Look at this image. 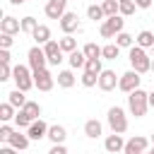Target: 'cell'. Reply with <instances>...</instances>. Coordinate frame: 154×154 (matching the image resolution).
Segmentation results:
<instances>
[{"mask_svg":"<svg viewBox=\"0 0 154 154\" xmlns=\"http://www.w3.org/2000/svg\"><path fill=\"white\" fill-rule=\"evenodd\" d=\"M128 108L135 118H142L149 108V91L144 89H135L132 94H128Z\"/></svg>","mask_w":154,"mask_h":154,"instance_id":"cell-1","label":"cell"},{"mask_svg":"<svg viewBox=\"0 0 154 154\" xmlns=\"http://www.w3.org/2000/svg\"><path fill=\"white\" fill-rule=\"evenodd\" d=\"M128 58H130V65H132V70H135V72H140V75H144V72H152V58L147 55V51H144V48H140V46H132Z\"/></svg>","mask_w":154,"mask_h":154,"instance_id":"cell-2","label":"cell"},{"mask_svg":"<svg viewBox=\"0 0 154 154\" xmlns=\"http://www.w3.org/2000/svg\"><path fill=\"white\" fill-rule=\"evenodd\" d=\"M106 120H108L111 132H116V135H123L128 130V116H125V111L120 106H111L108 113H106Z\"/></svg>","mask_w":154,"mask_h":154,"instance_id":"cell-3","label":"cell"},{"mask_svg":"<svg viewBox=\"0 0 154 154\" xmlns=\"http://www.w3.org/2000/svg\"><path fill=\"white\" fill-rule=\"evenodd\" d=\"M12 79H14L17 89L24 91V94L34 87V72H31L29 65H14V70H12Z\"/></svg>","mask_w":154,"mask_h":154,"instance_id":"cell-4","label":"cell"},{"mask_svg":"<svg viewBox=\"0 0 154 154\" xmlns=\"http://www.w3.org/2000/svg\"><path fill=\"white\" fill-rule=\"evenodd\" d=\"M140 82H142V77H140V72H135V70L130 67L128 72H123V75H120V82H118V89H120V91H125V94H132L135 89H140Z\"/></svg>","mask_w":154,"mask_h":154,"instance_id":"cell-5","label":"cell"},{"mask_svg":"<svg viewBox=\"0 0 154 154\" xmlns=\"http://www.w3.org/2000/svg\"><path fill=\"white\" fill-rule=\"evenodd\" d=\"M26 58H29V67H31V72L46 70V65H48V58H46V53H43V48H41V46H34V48H29Z\"/></svg>","mask_w":154,"mask_h":154,"instance_id":"cell-6","label":"cell"},{"mask_svg":"<svg viewBox=\"0 0 154 154\" xmlns=\"http://www.w3.org/2000/svg\"><path fill=\"white\" fill-rule=\"evenodd\" d=\"M43 53H46V58H48V65H60L63 60H65V55H63V48H60V41H48L46 46H43Z\"/></svg>","mask_w":154,"mask_h":154,"instance_id":"cell-7","label":"cell"},{"mask_svg":"<svg viewBox=\"0 0 154 154\" xmlns=\"http://www.w3.org/2000/svg\"><path fill=\"white\" fill-rule=\"evenodd\" d=\"M149 149V140L144 137V135H135V137H130L128 142H125V154H144Z\"/></svg>","mask_w":154,"mask_h":154,"instance_id":"cell-8","label":"cell"},{"mask_svg":"<svg viewBox=\"0 0 154 154\" xmlns=\"http://www.w3.org/2000/svg\"><path fill=\"white\" fill-rule=\"evenodd\" d=\"M43 12L48 19H63V14L67 12V0H48Z\"/></svg>","mask_w":154,"mask_h":154,"instance_id":"cell-9","label":"cell"},{"mask_svg":"<svg viewBox=\"0 0 154 154\" xmlns=\"http://www.w3.org/2000/svg\"><path fill=\"white\" fill-rule=\"evenodd\" d=\"M53 84H55V77H53L48 70H38V72H34V87H36L38 91H51Z\"/></svg>","mask_w":154,"mask_h":154,"instance_id":"cell-10","label":"cell"},{"mask_svg":"<svg viewBox=\"0 0 154 154\" xmlns=\"http://www.w3.org/2000/svg\"><path fill=\"white\" fill-rule=\"evenodd\" d=\"M60 29H63L65 36H72V31H82V29H79V17H77V12H65L63 19H60Z\"/></svg>","mask_w":154,"mask_h":154,"instance_id":"cell-11","label":"cell"},{"mask_svg":"<svg viewBox=\"0 0 154 154\" xmlns=\"http://www.w3.org/2000/svg\"><path fill=\"white\" fill-rule=\"evenodd\" d=\"M118 82H120V77H118L113 70H103V72L99 75V89H101V91H113V89L118 87Z\"/></svg>","mask_w":154,"mask_h":154,"instance_id":"cell-12","label":"cell"},{"mask_svg":"<svg viewBox=\"0 0 154 154\" xmlns=\"http://www.w3.org/2000/svg\"><path fill=\"white\" fill-rule=\"evenodd\" d=\"M103 149H106V154H118V152H123L125 149V140H123V135H108L106 140H103Z\"/></svg>","mask_w":154,"mask_h":154,"instance_id":"cell-13","label":"cell"},{"mask_svg":"<svg viewBox=\"0 0 154 154\" xmlns=\"http://www.w3.org/2000/svg\"><path fill=\"white\" fill-rule=\"evenodd\" d=\"M48 128H51V125L38 118V120H34V123L29 125L26 135H29V140H43V137H48Z\"/></svg>","mask_w":154,"mask_h":154,"instance_id":"cell-14","label":"cell"},{"mask_svg":"<svg viewBox=\"0 0 154 154\" xmlns=\"http://www.w3.org/2000/svg\"><path fill=\"white\" fill-rule=\"evenodd\" d=\"M0 31L2 34H10V36H14V34H19L22 31V19H17V17H2V22H0Z\"/></svg>","mask_w":154,"mask_h":154,"instance_id":"cell-15","label":"cell"},{"mask_svg":"<svg viewBox=\"0 0 154 154\" xmlns=\"http://www.w3.org/2000/svg\"><path fill=\"white\" fill-rule=\"evenodd\" d=\"M29 142H31V140H29V135H26V132H19V130H14V132H12V137L7 140V144H10V147H14L17 152H24V149L29 147Z\"/></svg>","mask_w":154,"mask_h":154,"instance_id":"cell-16","label":"cell"},{"mask_svg":"<svg viewBox=\"0 0 154 154\" xmlns=\"http://www.w3.org/2000/svg\"><path fill=\"white\" fill-rule=\"evenodd\" d=\"M65 137H67V130L63 125H51L48 128V140L53 144H65Z\"/></svg>","mask_w":154,"mask_h":154,"instance_id":"cell-17","label":"cell"},{"mask_svg":"<svg viewBox=\"0 0 154 154\" xmlns=\"http://www.w3.org/2000/svg\"><path fill=\"white\" fill-rule=\"evenodd\" d=\"M31 38L36 41V46H46V43L51 41V29H48L46 24H38V26H36V31L31 34Z\"/></svg>","mask_w":154,"mask_h":154,"instance_id":"cell-18","label":"cell"},{"mask_svg":"<svg viewBox=\"0 0 154 154\" xmlns=\"http://www.w3.org/2000/svg\"><path fill=\"white\" fill-rule=\"evenodd\" d=\"M101 132H103V125H101L96 118H91V120H87V123H84V135H87L89 140H96Z\"/></svg>","mask_w":154,"mask_h":154,"instance_id":"cell-19","label":"cell"},{"mask_svg":"<svg viewBox=\"0 0 154 154\" xmlns=\"http://www.w3.org/2000/svg\"><path fill=\"white\" fill-rule=\"evenodd\" d=\"M135 46H140V48H154V34L152 31H147V29H142L137 36H135Z\"/></svg>","mask_w":154,"mask_h":154,"instance_id":"cell-20","label":"cell"},{"mask_svg":"<svg viewBox=\"0 0 154 154\" xmlns=\"http://www.w3.org/2000/svg\"><path fill=\"white\" fill-rule=\"evenodd\" d=\"M67 63H70L72 70H84V65H87V55H84V51H75V53H70V55H67Z\"/></svg>","mask_w":154,"mask_h":154,"instance_id":"cell-21","label":"cell"},{"mask_svg":"<svg viewBox=\"0 0 154 154\" xmlns=\"http://www.w3.org/2000/svg\"><path fill=\"white\" fill-rule=\"evenodd\" d=\"M55 82H58V87H63V89H72V87H75V75H72V70H60L58 77H55Z\"/></svg>","mask_w":154,"mask_h":154,"instance_id":"cell-22","label":"cell"},{"mask_svg":"<svg viewBox=\"0 0 154 154\" xmlns=\"http://www.w3.org/2000/svg\"><path fill=\"white\" fill-rule=\"evenodd\" d=\"M7 101H10V103H12L17 111H22V108L26 106V101H29V99L24 96V91H19V89H12V91L7 94Z\"/></svg>","mask_w":154,"mask_h":154,"instance_id":"cell-23","label":"cell"},{"mask_svg":"<svg viewBox=\"0 0 154 154\" xmlns=\"http://www.w3.org/2000/svg\"><path fill=\"white\" fill-rule=\"evenodd\" d=\"M14 116H17V108H14L10 101L0 103V120H2V123H7V120H14Z\"/></svg>","mask_w":154,"mask_h":154,"instance_id":"cell-24","label":"cell"},{"mask_svg":"<svg viewBox=\"0 0 154 154\" xmlns=\"http://www.w3.org/2000/svg\"><path fill=\"white\" fill-rule=\"evenodd\" d=\"M101 10H103L106 17H116V14H120V2L118 0H103L101 2Z\"/></svg>","mask_w":154,"mask_h":154,"instance_id":"cell-25","label":"cell"},{"mask_svg":"<svg viewBox=\"0 0 154 154\" xmlns=\"http://www.w3.org/2000/svg\"><path fill=\"white\" fill-rule=\"evenodd\" d=\"M106 24H108L111 31L118 36V34L123 31V26H125V19H123V14H116V17H106Z\"/></svg>","mask_w":154,"mask_h":154,"instance_id":"cell-26","label":"cell"},{"mask_svg":"<svg viewBox=\"0 0 154 154\" xmlns=\"http://www.w3.org/2000/svg\"><path fill=\"white\" fill-rule=\"evenodd\" d=\"M118 55H120V46H116V43H106L101 48V58L103 60H116Z\"/></svg>","mask_w":154,"mask_h":154,"instance_id":"cell-27","label":"cell"},{"mask_svg":"<svg viewBox=\"0 0 154 154\" xmlns=\"http://www.w3.org/2000/svg\"><path fill=\"white\" fill-rule=\"evenodd\" d=\"M116 46H120V48H132V46H135V36H130L128 31H120V34L116 36Z\"/></svg>","mask_w":154,"mask_h":154,"instance_id":"cell-28","label":"cell"},{"mask_svg":"<svg viewBox=\"0 0 154 154\" xmlns=\"http://www.w3.org/2000/svg\"><path fill=\"white\" fill-rule=\"evenodd\" d=\"M22 111H24L31 120H38V118H41V106H38L36 101H26V106H24Z\"/></svg>","mask_w":154,"mask_h":154,"instance_id":"cell-29","label":"cell"},{"mask_svg":"<svg viewBox=\"0 0 154 154\" xmlns=\"http://www.w3.org/2000/svg\"><path fill=\"white\" fill-rule=\"evenodd\" d=\"M101 60H103V58H87V65H84V70H87V72H94V75H101V72H103V67H101Z\"/></svg>","mask_w":154,"mask_h":154,"instance_id":"cell-30","label":"cell"},{"mask_svg":"<svg viewBox=\"0 0 154 154\" xmlns=\"http://www.w3.org/2000/svg\"><path fill=\"white\" fill-rule=\"evenodd\" d=\"M34 120L24 113V111H17V116H14V125H17V130L22 128V130H29V125H31Z\"/></svg>","mask_w":154,"mask_h":154,"instance_id":"cell-31","label":"cell"},{"mask_svg":"<svg viewBox=\"0 0 154 154\" xmlns=\"http://www.w3.org/2000/svg\"><path fill=\"white\" fill-rule=\"evenodd\" d=\"M60 48H63V53L70 55V53L77 51V41H75L72 36H63V38H60Z\"/></svg>","mask_w":154,"mask_h":154,"instance_id":"cell-32","label":"cell"},{"mask_svg":"<svg viewBox=\"0 0 154 154\" xmlns=\"http://www.w3.org/2000/svg\"><path fill=\"white\" fill-rule=\"evenodd\" d=\"M87 17H89V19H94V22H99V19H106V14H103L101 5H89V7H87Z\"/></svg>","mask_w":154,"mask_h":154,"instance_id":"cell-33","label":"cell"},{"mask_svg":"<svg viewBox=\"0 0 154 154\" xmlns=\"http://www.w3.org/2000/svg\"><path fill=\"white\" fill-rule=\"evenodd\" d=\"M36 26H38V22H36L34 17H22V31H24V34H34Z\"/></svg>","mask_w":154,"mask_h":154,"instance_id":"cell-34","label":"cell"},{"mask_svg":"<svg viewBox=\"0 0 154 154\" xmlns=\"http://www.w3.org/2000/svg\"><path fill=\"white\" fill-rule=\"evenodd\" d=\"M96 84H99V75H94V72H87V70H84V75H82V87L91 89V87H96Z\"/></svg>","mask_w":154,"mask_h":154,"instance_id":"cell-35","label":"cell"},{"mask_svg":"<svg viewBox=\"0 0 154 154\" xmlns=\"http://www.w3.org/2000/svg\"><path fill=\"white\" fill-rule=\"evenodd\" d=\"M82 51L87 58H101V46H96V43H84Z\"/></svg>","mask_w":154,"mask_h":154,"instance_id":"cell-36","label":"cell"},{"mask_svg":"<svg viewBox=\"0 0 154 154\" xmlns=\"http://www.w3.org/2000/svg\"><path fill=\"white\" fill-rule=\"evenodd\" d=\"M12 65L10 63H2V67H0V82H7V79H12Z\"/></svg>","mask_w":154,"mask_h":154,"instance_id":"cell-37","label":"cell"},{"mask_svg":"<svg viewBox=\"0 0 154 154\" xmlns=\"http://www.w3.org/2000/svg\"><path fill=\"white\" fill-rule=\"evenodd\" d=\"M12 132H14V128H12V125H7V123H2V125H0V140H2V142H7V140L12 137Z\"/></svg>","mask_w":154,"mask_h":154,"instance_id":"cell-38","label":"cell"},{"mask_svg":"<svg viewBox=\"0 0 154 154\" xmlns=\"http://www.w3.org/2000/svg\"><path fill=\"white\" fill-rule=\"evenodd\" d=\"M135 7H137L135 2H123L120 5V14L123 17H130V14H135Z\"/></svg>","mask_w":154,"mask_h":154,"instance_id":"cell-39","label":"cell"},{"mask_svg":"<svg viewBox=\"0 0 154 154\" xmlns=\"http://www.w3.org/2000/svg\"><path fill=\"white\" fill-rule=\"evenodd\" d=\"M99 34H101L103 38H116V34H113V31H111V26L106 24V19L101 22V26H99Z\"/></svg>","mask_w":154,"mask_h":154,"instance_id":"cell-40","label":"cell"},{"mask_svg":"<svg viewBox=\"0 0 154 154\" xmlns=\"http://www.w3.org/2000/svg\"><path fill=\"white\" fill-rule=\"evenodd\" d=\"M12 43H14V38H12L10 34H2V36H0V48H7V51H10Z\"/></svg>","mask_w":154,"mask_h":154,"instance_id":"cell-41","label":"cell"},{"mask_svg":"<svg viewBox=\"0 0 154 154\" xmlns=\"http://www.w3.org/2000/svg\"><path fill=\"white\" fill-rule=\"evenodd\" d=\"M48 154H67V147H65V144H53V147L48 149Z\"/></svg>","mask_w":154,"mask_h":154,"instance_id":"cell-42","label":"cell"},{"mask_svg":"<svg viewBox=\"0 0 154 154\" xmlns=\"http://www.w3.org/2000/svg\"><path fill=\"white\" fill-rule=\"evenodd\" d=\"M132 2H135L140 10H149V7H152V0H132Z\"/></svg>","mask_w":154,"mask_h":154,"instance_id":"cell-43","label":"cell"},{"mask_svg":"<svg viewBox=\"0 0 154 154\" xmlns=\"http://www.w3.org/2000/svg\"><path fill=\"white\" fill-rule=\"evenodd\" d=\"M10 58H12L10 51L7 48H0V63H10Z\"/></svg>","mask_w":154,"mask_h":154,"instance_id":"cell-44","label":"cell"},{"mask_svg":"<svg viewBox=\"0 0 154 154\" xmlns=\"http://www.w3.org/2000/svg\"><path fill=\"white\" fill-rule=\"evenodd\" d=\"M0 154H19L14 147H10V144H5V147H0Z\"/></svg>","mask_w":154,"mask_h":154,"instance_id":"cell-45","label":"cell"},{"mask_svg":"<svg viewBox=\"0 0 154 154\" xmlns=\"http://www.w3.org/2000/svg\"><path fill=\"white\" fill-rule=\"evenodd\" d=\"M149 108H154V91H149Z\"/></svg>","mask_w":154,"mask_h":154,"instance_id":"cell-46","label":"cell"},{"mask_svg":"<svg viewBox=\"0 0 154 154\" xmlns=\"http://www.w3.org/2000/svg\"><path fill=\"white\" fill-rule=\"evenodd\" d=\"M10 5H24V0H10Z\"/></svg>","mask_w":154,"mask_h":154,"instance_id":"cell-47","label":"cell"},{"mask_svg":"<svg viewBox=\"0 0 154 154\" xmlns=\"http://www.w3.org/2000/svg\"><path fill=\"white\" fill-rule=\"evenodd\" d=\"M118 2H120V5H123V2H132V0H118Z\"/></svg>","mask_w":154,"mask_h":154,"instance_id":"cell-48","label":"cell"},{"mask_svg":"<svg viewBox=\"0 0 154 154\" xmlns=\"http://www.w3.org/2000/svg\"><path fill=\"white\" fill-rule=\"evenodd\" d=\"M147 152H149V154H154V147H152V149H147Z\"/></svg>","mask_w":154,"mask_h":154,"instance_id":"cell-49","label":"cell"},{"mask_svg":"<svg viewBox=\"0 0 154 154\" xmlns=\"http://www.w3.org/2000/svg\"><path fill=\"white\" fill-rule=\"evenodd\" d=\"M152 144H154V132H152Z\"/></svg>","mask_w":154,"mask_h":154,"instance_id":"cell-50","label":"cell"},{"mask_svg":"<svg viewBox=\"0 0 154 154\" xmlns=\"http://www.w3.org/2000/svg\"><path fill=\"white\" fill-rule=\"evenodd\" d=\"M152 72H154V60H152Z\"/></svg>","mask_w":154,"mask_h":154,"instance_id":"cell-51","label":"cell"},{"mask_svg":"<svg viewBox=\"0 0 154 154\" xmlns=\"http://www.w3.org/2000/svg\"><path fill=\"white\" fill-rule=\"evenodd\" d=\"M152 53H154V48H152Z\"/></svg>","mask_w":154,"mask_h":154,"instance_id":"cell-52","label":"cell"},{"mask_svg":"<svg viewBox=\"0 0 154 154\" xmlns=\"http://www.w3.org/2000/svg\"><path fill=\"white\" fill-rule=\"evenodd\" d=\"M144 154H149V152H144Z\"/></svg>","mask_w":154,"mask_h":154,"instance_id":"cell-53","label":"cell"},{"mask_svg":"<svg viewBox=\"0 0 154 154\" xmlns=\"http://www.w3.org/2000/svg\"><path fill=\"white\" fill-rule=\"evenodd\" d=\"M24 2H29V0H24Z\"/></svg>","mask_w":154,"mask_h":154,"instance_id":"cell-54","label":"cell"},{"mask_svg":"<svg viewBox=\"0 0 154 154\" xmlns=\"http://www.w3.org/2000/svg\"><path fill=\"white\" fill-rule=\"evenodd\" d=\"M46 2H48V0H46Z\"/></svg>","mask_w":154,"mask_h":154,"instance_id":"cell-55","label":"cell"},{"mask_svg":"<svg viewBox=\"0 0 154 154\" xmlns=\"http://www.w3.org/2000/svg\"><path fill=\"white\" fill-rule=\"evenodd\" d=\"M101 2H103V0H101Z\"/></svg>","mask_w":154,"mask_h":154,"instance_id":"cell-56","label":"cell"}]
</instances>
